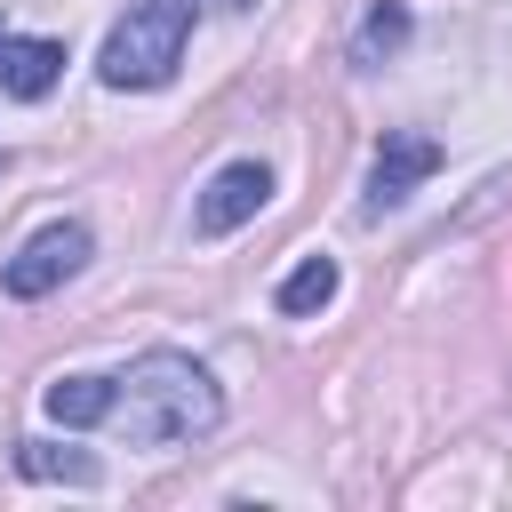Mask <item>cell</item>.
I'll return each mask as SVG.
<instances>
[{
    "label": "cell",
    "mask_w": 512,
    "mask_h": 512,
    "mask_svg": "<svg viewBox=\"0 0 512 512\" xmlns=\"http://www.w3.org/2000/svg\"><path fill=\"white\" fill-rule=\"evenodd\" d=\"M112 384V432H128V448H176L224 424V392L192 352H144Z\"/></svg>",
    "instance_id": "cell-1"
},
{
    "label": "cell",
    "mask_w": 512,
    "mask_h": 512,
    "mask_svg": "<svg viewBox=\"0 0 512 512\" xmlns=\"http://www.w3.org/2000/svg\"><path fill=\"white\" fill-rule=\"evenodd\" d=\"M184 40H192V0H136L104 32L96 80L104 88H168L176 64H184Z\"/></svg>",
    "instance_id": "cell-2"
},
{
    "label": "cell",
    "mask_w": 512,
    "mask_h": 512,
    "mask_svg": "<svg viewBox=\"0 0 512 512\" xmlns=\"http://www.w3.org/2000/svg\"><path fill=\"white\" fill-rule=\"evenodd\" d=\"M88 248H96V240H88V224H72V216H64V224H40V232L8 256V272H0V280H8V296H24V304H32V296L64 288V280L88 264Z\"/></svg>",
    "instance_id": "cell-3"
},
{
    "label": "cell",
    "mask_w": 512,
    "mask_h": 512,
    "mask_svg": "<svg viewBox=\"0 0 512 512\" xmlns=\"http://www.w3.org/2000/svg\"><path fill=\"white\" fill-rule=\"evenodd\" d=\"M264 200H272V168H264V160H224V168L200 184L192 232H200V240H224V232H240Z\"/></svg>",
    "instance_id": "cell-4"
},
{
    "label": "cell",
    "mask_w": 512,
    "mask_h": 512,
    "mask_svg": "<svg viewBox=\"0 0 512 512\" xmlns=\"http://www.w3.org/2000/svg\"><path fill=\"white\" fill-rule=\"evenodd\" d=\"M432 168H440V144H432L424 128H392V136L376 144V168H368V200H360V208H368V216L400 208V200H408Z\"/></svg>",
    "instance_id": "cell-5"
},
{
    "label": "cell",
    "mask_w": 512,
    "mask_h": 512,
    "mask_svg": "<svg viewBox=\"0 0 512 512\" xmlns=\"http://www.w3.org/2000/svg\"><path fill=\"white\" fill-rule=\"evenodd\" d=\"M56 80H64V40H16V32H0V96L40 104Z\"/></svg>",
    "instance_id": "cell-6"
},
{
    "label": "cell",
    "mask_w": 512,
    "mask_h": 512,
    "mask_svg": "<svg viewBox=\"0 0 512 512\" xmlns=\"http://www.w3.org/2000/svg\"><path fill=\"white\" fill-rule=\"evenodd\" d=\"M112 376H56L48 392H40V408H48V424H64V432H88V424H112Z\"/></svg>",
    "instance_id": "cell-7"
},
{
    "label": "cell",
    "mask_w": 512,
    "mask_h": 512,
    "mask_svg": "<svg viewBox=\"0 0 512 512\" xmlns=\"http://www.w3.org/2000/svg\"><path fill=\"white\" fill-rule=\"evenodd\" d=\"M336 280H344V272H336V256H304V264H296V272L280 280V296H272V304H280L288 320H304V312L336 304Z\"/></svg>",
    "instance_id": "cell-8"
},
{
    "label": "cell",
    "mask_w": 512,
    "mask_h": 512,
    "mask_svg": "<svg viewBox=\"0 0 512 512\" xmlns=\"http://www.w3.org/2000/svg\"><path fill=\"white\" fill-rule=\"evenodd\" d=\"M400 48H408V8H400V0H376V8L360 16L352 64H384V56H400Z\"/></svg>",
    "instance_id": "cell-9"
},
{
    "label": "cell",
    "mask_w": 512,
    "mask_h": 512,
    "mask_svg": "<svg viewBox=\"0 0 512 512\" xmlns=\"http://www.w3.org/2000/svg\"><path fill=\"white\" fill-rule=\"evenodd\" d=\"M16 464H24L32 480H72V488H88V480H96V464H88L80 448H48V440H24V448H16Z\"/></svg>",
    "instance_id": "cell-10"
}]
</instances>
